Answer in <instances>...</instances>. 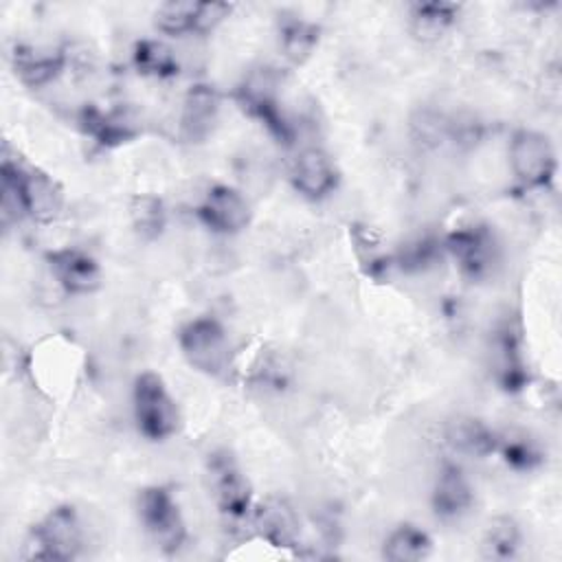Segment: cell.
I'll return each instance as SVG.
<instances>
[{
    "label": "cell",
    "instance_id": "7c38bea8",
    "mask_svg": "<svg viewBox=\"0 0 562 562\" xmlns=\"http://www.w3.org/2000/svg\"><path fill=\"white\" fill-rule=\"evenodd\" d=\"M53 277L70 294H90L101 283L97 261L81 250H57L48 257Z\"/></svg>",
    "mask_w": 562,
    "mask_h": 562
},
{
    "label": "cell",
    "instance_id": "4fadbf2b",
    "mask_svg": "<svg viewBox=\"0 0 562 562\" xmlns=\"http://www.w3.org/2000/svg\"><path fill=\"white\" fill-rule=\"evenodd\" d=\"M448 250L470 277H483L494 263V241L485 228H461L448 237Z\"/></svg>",
    "mask_w": 562,
    "mask_h": 562
},
{
    "label": "cell",
    "instance_id": "ba28073f",
    "mask_svg": "<svg viewBox=\"0 0 562 562\" xmlns=\"http://www.w3.org/2000/svg\"><path fill=\"white\" fill-rule=\"evenodd\" d=\"M198 215L211 231L233 235L248 226L250 204L237 189L228 184H215L200 202Z\"/></svg>",
    "mask_w": 562,
    "mask_h": 562
},
{
    "label": "cell",
    "instance_id": "603a6c76",
    "mask_svg": "<svg viewBox=\"0 0 562 562\" xmlns=\"http://www.w3.org/2000/svg\"><path fill=\"white\" fill-rule=\"evenodd\" d=\"M195 11H198V2L171 0L156 9L154 22H156L158 31H162L167 35L195 33Z\"/></svg>",
    "mask_w": 562,
    "mask_h": 562
},
{
    "label": "cell",
    "instance_id": "44dd1931",
    "mask_svg": "<svg viewBox=\"0 0 562 562\" xmlns=\"http://www.w3.org/2000/svg\"><path fill=\"white\" fill-rule=\"evenodd\" d=\"M316 42H318L316 24L299 20V18L283 22V26H281V53L290 64H294V66L303 64L312 55Z\"/></svg>",
    "mask_w": 562,
    "mask_h": 562
},
{
    "label": "cell",
    "instance_id": "5bb4252c",
    "mask_svg": "<svg viewBox=\"0 0 562 562\" xmlns=\"http://www.w3.org/2000/svg\"><path fill=\"white\" fill-rule=\"evenodd\" d=\"M474 501L472 485L461 468L443 465L432 490V507L441 518H457L470 509Z\"/></svg>",
    "mask_w": 562,
    "mask_h": 562
},
{
    "label": "cell",
    "instance_id": "d6986e66",
    "mask_svg": "<svg viewBox=\"0 0 562 562\" xmlns=\"http://www.w3.org/2000/svg\"><path fill=\"white\" fill-rule=\"evenodd\" d=\"M457 11L452 2H417L411 7V29L422 40H437L454 22Z\"/></svg>",
    "mask_w": 562,
    "mask_h": 562
},
{
    "label": "cell",
    "instance_id": "9c48e42d",
    "mask_svg": "<svg viewBox=\"0 0 562 562\" xmlns=\"http://www.w3.org/2000/svg\"><path fill=\"white\" fill-rule=\"evenodd\" d=\"M220 94L213 86L195 83L187 90L180 112L182 136L191 143H200L211 136L220 116Z\"/></svg>",
    "mask_w": 562,
    "mask_h": 562
},
{
    "label": "cell",
    "instance_id": "3957f363",
    "mask_svg": "<svg viewBox=\"0 0 562 562\" xmlns=\"http://www.w3.org/2000/svg\"><path fill=\"white\" fill-rule=\"evenodd\" d=\"M83 531L72 507H57L48 512L31 533L29 558L42 560H72L81 549Z\"/></svg>",
    "mask_w": 562,
    "mask_h": 562
},
{
    "label": "cell",
    "instance_id": "ffe728a7",
    "mask_svg": "<svg viewBox=\"0 0 562 562\" xmlns=\"http://www.w3.org/2000/svg\"><path fill=\"white\" fill-rule=\"evenodd\" d=\"M132 59H134V66L138 68V72H143V75L158 77V79L178 75V57H176L173 48L160 40H140L134 46Z\"/></svg>",
    "mask_w": 562,
    "mask_h": 562
},
{
    "label": "cell",
    "instance_id": "7a4b0ae2",
    "mask_svg": "<svg viewBox=\"0 0 562 562\" xmlns=\"http://www.w3.org/2000/svg\"><path fill=\"white\" fill-rule=\"evenodd\" d=\"M138 518L151 542L165 553H173L187 538L178 503L165 487H147L138 498Z\"/></svg>",
    "mask_w": 562,
    "mask_h": 562
},
{
    "label": "cell",
    "instance_id": "e0dca14e",
    "mask_svg": "<svg viewBox=\"0 0 562 562\" xmlns=\"http://www.w3.org/2000/svg\"><path fill=\"white\" fill-rule=\"evenodd\" d=\"M66 66L64 53H50V50H37V48H20L15 50V75L22 83L31 88H40L50 83Z\"/></svg>",
    "mask_w": 562,
    "mask_h": 562
},
{
    "label": "cell",
    "instance_id": "8992f818",
    "mask_svg": "<svg viewBox=\"0 0 562 562\" xmlns=\"http://www.w3.org/2000/svg\"><path fill=\"white\" fill-rule=\"evenodd\" d=\"M2 162L9 165V169L15 178L24 213L42 224L53 222L64 209L61 187L48 173H44L40 169L22 167L18 162H11L9 158H4Z\"/></svg>",
    "mask_w": 562,
    "mask_h": 562
},
{
    "label": "cell",
    "instance_id": "30bf717a",
    "mask_svg": "<svg viewBox=\"0 0 562 562\" xmlns=\"http://www.w3.org/2000/svg\"><path fill=\"white\" fill-rule=\"evenodd\" d=\"M338 182L331 158L318 147H305L299 151L292 165V184L310 200H321L334 191Z\"/></svg>",
    "mask_w": 562,
    "mask_h": 562
},
{
    "label": "cell",
    "instance_id": "277c9868",
    "mask_svg": "<svg viewBox=\"0 0 562 562\" xmlns=\"http://www.w3.org/2000/svg\"><path fill=\"white\" fill-rule=\"evenodd\" d=\"M180 349L187 362L209 375H220L228 364V336L215 318H195L180 331Z\"/></svg>",
    "mask_w": 562,
    "mask_h": 562
},
{
    "label": "cell",
    "instance_id": "52a82bcc",
    "mask_svg": "<svg viewBox=\"0 0 562 562\" xmlns=\"http://www.w3.org/2000/svg\"><path fill=\"white\" fill-rule=\"evenodd\" d=\"M209 487L215 505L228 518H246L252 512L250 485L226 452H217L209 459Z\"/></svg>",
    "mask_w": 562,
    "mask_h": 562
},
{
    "label": "cell",
    "instance_id": "cb8c5ba5",
    "mask_svg": "<svg viewBox=\"0 0 562 562\" xmlns=\"http://www.w3.org/2000/svg\"><path fill=\"white\" fill-rule=\"evenodd\" d=\"M132 217H134V226L143 233V235H156L162 228V204L160 200L151 198V195H140L134 200L132 204Z\"/></svg>",
    "mask_w": 562,
    "mask_h": 562
},
{
    "label": "cell",
    "instance_id": "7402d4cb",
    "mask_svg": "<svg viewBox=\"0 0 562 562\" xmlns=\"http://www.w3.org/2000/svg\"><path fill=\"white\" fill-rule=\"evenodd\" d=\"M481 547H483L485 558H490V560H509V558H514L518 547H520L518 525L507 516L494 518L485 529Z\"/></svg>",
    "mask_w": 562,
    "mask_h": 562
},
{
    "label": "cell",
    "instance_id": "9a60e30c",
    "mask_svg": "<svg viewBox=\"0 0 562 562\" xmlns=\"http://www.w3.org/2000/svg\"><path fill=\"white\" fill-rule=\"evenodd\" d=\"M81 127L94 136L101 145H119L138 134V121L130 110L116 108L110 112H99L94 108H86L81 112Z\"/></svg>",
    "mask_w": 562,
    "mask_h": 562
},
{
    "label": "cell",
    "instance_id": "6da1fadb",
    "mask_svg": "<svg viewBox=\"0 0 562 562\" xmlns=\"http://www.w3.org/2000/svg\"><path fill=\"white\" fill-rule=\"evenodd\" d=\"M134 417L138 430L154 441L167 439L178 430V406L165 382L156 373H140L134 382Z\"/></svg>",
    "mask_w": 562,
    "mask_h": 562
},
{
    "label": "cell",
    "instance_id": "5b68a950",
    "mask_svg": "<svg viewBox=\"0 0 562 562\" xmlns=\"http://www.w3.org/2000/svg\"><path fill=\"white\" fill-rule=\"evenodd\" d=\"M509 165L525 187H544L555 173V151L551 140L533 130H520L509 143Z\"/></svg>",
    "mask_w": 562,
    "mask_h": 562
},
{
    "label": "cell",
    "instance_id": "ac0fdd59",
    "mask_svg": "<svg viewBox=\"0 0 562 562\" xmlns=\"http://www.w3.org/2000/svg\"><path fill=\"white\" fill-rule=\"evenodd\" d=\"M430 538L415 525H400L389 533L382 555L391 562H417L430 553Z\"/></svg>",
    "mask_w": 562,
    "mask_h": 562
},
{
    "label": "cell",
    "instance_id": "8fae6325",
    "mask_svg": "<svg viewBox=\"0 0 562 562\" xmlns=\"http://www.w3.org/2000/svg\"><path fill=\"white\" fill-rule=\"evenodd\" d=\"M252 527L272 547H294L301 536L296 512L283 498H266L250 512Z\"/></svg>",
    "mask_w": 562,
    "mask_h": 562
},
{
    "label": "cell",
    "instance_id": "d4e9b609",
    "mask_svg": "<svg viewBox=\"0 0 562 562\" xmlns=\"http://www.w3.org/2000/svg\"><path fill=\"white\" fill-rule=\"evenodd\" d=\"M233 7L228 2H198L195 11V33H206L213 31Z\"/></svg>",
    "mask_w": 562,
    "mask_h": 562
},
{
    "label": "cell",
    "instance_id": "2e32d148",
    "mask_svg": "<svg viewBox=\"0 0 562 562\" xmlns=\"http://www.w3.org/2000/svg\"><path fill=\"white\" fill-rule=\"evenodd\" d=\"M448 446L465 457H487L496 450V435L476 417H454L446 426Z\"/></svg>",
    "mask_w": 562,
    "mask_h": 562
}]
</instances>
